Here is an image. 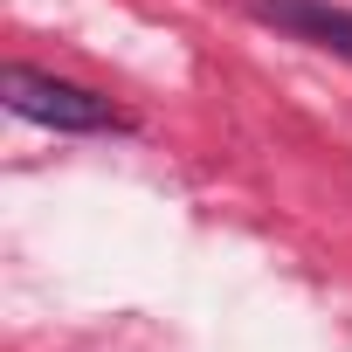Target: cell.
Listing matches in <instances>:
<instances>
[{"mask_svg": "<svg viewBox=\"0 0 352 352\" xmlns=\"http://www.w3.org/2000/svg\"><path fill=\"white\" fill-rule=\"evenodd\" d=\"M0 90H8V111L28 118V124H49V131H118L124 118L111 111V97L83 90V83H63V76H42L28 63H14L8 76H0Z\"/></svg>", "mask_w": 352, "mask_h": 352, "instance_id": "obj_1", "label": "cell"}, {"mask_svg": "<svg viewBox=\"0 0 352 352\" xmlns=\"http://www.w3.org/2000/svg\"><path fill=\"white\" fill-rule=\"evenodd\" d=\"M249 8L263 21H276V28H290V35L352 63V8H324V0H249Z\"/></svg>", "mask_w": 352, "mask_h": 352, "instance_id": "obj_2", "label": "cell"}]
</instances>
